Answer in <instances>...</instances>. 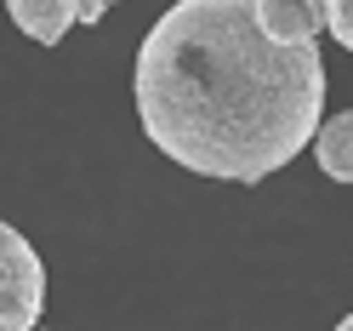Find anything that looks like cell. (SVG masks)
Returning a JSON list of instances; mask_svg holds the SVG:
<instances>
[{
	"label": "cell",
	"mask_w": 353,
	"mask_h": 331,
	"mask_svg": "<svg viewBox=\"0 0 353 331\" xmlns=\"http://www.w3.org/2000/svg\"><path fill=\"white\" fill-rule=\"evenodd\" d=\"M131 92L165 160L223 183H262L325 120V57L314 40H268L251 0H176L143 35Z\"/></svg>",
	"instance_id": "cell-1"
},
{
	"label": "cell",
	"mask_w": 353,
	"mask_h": 331,
	"mask_svg": "<svg viewBox=\"0 0 353 331\" xmlns=\"http://www.w3.org/2000/svg\"><path fill=\"white\" fill-rule=\"evenodd\" d=\"M46 308V263L12 223H0V331H29Z\"/></svg>",
	"instance_id": "cell-2"
},
{
	"label": "cell",
	"mask_w": 353,
	"mask_h": 331,
	"mask_svg": "<svg viewBox=\"0 0 353 331\" xmlns=\"http://www.w3.org/2000/svg\"><path fill=\"white\" fill-rule=\"evenodd\" d=\"M256 23L268 40L279 46H296V40H319L325 29V0H251Z\"/></svg>",
	"instance_id": "cell-3"
},
{
	"label": "cell",
	"mask_w": 353,
	"mask_h": 331,
	"mask_svg": "<svg viewBox=\"0 0 353 331\" xmlns=\"http://www.w3.org/2000/svg\"><path fill=\"white\" fill-rule=\"evenodd\" d=\"M0 6L17 17V29H23L29 40L57 46V40L69 35V23H74V6H80V0H0Z\"/></svg>",
	"instance_id": "cell-4"
},
{
	"label": "cell",
	"mask_w": 353,
	"mask_h": 331,
	"mask_svg": "<svg viewBox=\"0 0 353 331\" xmlns=\"http://www.w3.org/2000/svg\"><path fill=\"white\" fill-rule=\"evenodd\" d=\"M314 154H319V171L330 183H353V115H330L314 126Z\"/></svg>",
	"instance_id": "cell-5"
},
{
	"label": "cell",
	"mask_w": 353,
	"mask_h": 331,
	"mask_svg": "<svg viewBox=\"0 0 353 331\" xmlns=\"http://www.w3.org/2000/svg\"><path fill=\"white\" fill-rule=\"evenodd\" d=\"M325 29L336 35V46L353 52V0H325Z\"/></svg>",
	"instance_id": "cell-6"
}]
</instances>
